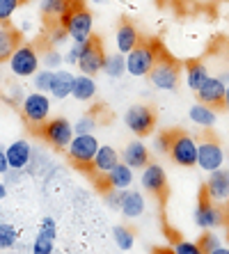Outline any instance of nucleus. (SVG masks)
<instances>
[{
    "mask_svg": "<svg viewBox=\"0 0 229 254\" xmlns=\"http://www.w3.org/2000/svg\"><path fill=\"white\" fill-rule=\"evenodd\" d=\"M160 51L156 42H140L126 55V73L133 78H145L152 73L153 64L158 62Z\"/></svg>",
    "mask_w": 229,
    "mask_h": 254,
    "instance_id": "1",
    "label": "nucleus"
},
{
    "mask_svg": "<svg viewBox=\"0 0 229 254\" xmlns=\"http://www.w3.org/2000/svg\"><path fill=\"white\" fill-rule=\"evenodd\" d=\"M60 25H65V30L69 32L71 42L85 44L87 39H92V30H94V16L89 9H85L82 5H74L65 16L60 18Z\"/></svg>",
    "mask_w": 229,
    "mask_h": 254,
    "instance_id": "2",
    "label": "nucleus"
},
{
    "mask_svg": "<svg viewBox=\"0 0 229 254\" xmlns=\"http://www.w3.org/2000/svg\"><path fill=\"white\" fill-rule=\"evenodd\" d=\"M181 76H183V69L179 66V62L174 58H170V55H160L158 62L153 64L152 73H149V80H152V85L156 89L176 92Z\"/></svg>",
    "mask_w": 229,
    "mask_h": 254,
    "instance_id": "3",
    "label": "nucleus"
},
{
    "mask_svg": "<svg viewBox=\"0 0 229 254\" xmlns=\"http://www.w3.org/2000/svg\"><path fill=\"white\" fill-rule=\"evenodd\" d=\"M197 149H200V142L195 140L193 135L188 133H172V140H170V156L179 167H193L197 165Z\"/></svg>",
    "mask_w": 229,
    "mask_h": 254,
    "instance_id": "4",
    "label": "nucleus"
},
{
    "mask_svg": "<svg viewBox=\"0 0 229 254\" xmlns=\"http://www.w3.org/2000/svg\"><path fill=\"white\" fill-rule=\"evenodd\" d=\"M99 147L101 144L94 137V133H82V135H74V140L67 147V154L78 167H92V160H94Z\"/></svg>",
    "mask_w": 229,
    "mask_h": 254,
    "instance_id": "5",
    "label": "nucleus"
},
{
    "mask_svg": "<svg viewBox=\"0 0 229 254\" xmlns=\"http://www.w3.org/2000/svg\"><path fill=\"white\" fill-rule=\"evenodd\" d=\"M124 124L129 126V130L138 137L149 135L153 128H156V113H153L149 106H142V103H135L126 110L124 115Z\"/></svg>",
    "mask_w": 229,
    "mask_h": 254,
    "instance_id": "6",
    "label": "nucleus"
},
{
    "mask_svg": "<svg viewBox=\"0 0 229 254\" xmlns=\"http://www.w3.org/2000/svg\"><path fill=\"white\" fill-rule=\"evenodd\" d=\"M21 113H23L25 122H30V124H46L48 115H51V99L44 92H32V94L23 96V101H21Z\"/></svg>",
    "mask_w": 229,
    "mask_h": 254,
    "instance_id": "7",
    "label": "nucleus"
},
{
    "mask_svg": "<svg viewBox=\"0 0 229 254\" xmlns=\"http://www.w3.org/2000/svg\"><path fill=\"white\" fill-rule=\"evenodd\" d=\"M39 55H37L35 46H28V44H21L12 53L9 58V69H12L14 76L18 78H28V76H35L39 71Z\"/></svg>",
    "mask_w": 229,
    "mask_h": 254,
    "instance_id": "8",
    "label": "nucleus"
},
{
    "mask_svg": "<svg viewBox=\"0 0 229 254\" xmlns=\"http://www.w3.org/2000/svg\"><path fill=\"white\" fill-rule=\"evenodd\" d=\"M41 135H44V140H46L48 144H53V147H58V149H67L76 133H74V124H71L69 119L53 117L41 126Z\"/></svg>",
    "mask_w": 229,
    "mask_h": 254,
    "instance_id": "9",
    "label": "nucleus"
},
{
    "mask_svg": "<svg viewBox=\"0 0 229 254\" xmlns=\"http://www.w3.org/2000/svg\"><path fill=\"white\" fill-rule=\"evenodd\" d=\"M103 62H106V53H103V46L96 37L87 39L82 44V55L78 60V69L80 73H87V76H94L99 71H103Z\"/></svg>",
    "mask_w": 229,
    "mask_h": 254,
    "instance_id": "10",
    "label": "nucleus"
},
{
    "mask_svg": "<svg viewBox=\"0 0 229 254\" xmlns=\"http://www.w3.org/2000/svg\"><path fill=\"white\" fill-rule=\"evenodd\" d=\"M195 225L202 227L204 231H211V229L223 227L225 225L223 208L218 206V204H213L206 195H202L200 204H197V208H195Z\"/></svg>",
    "mask_w": 229,
    "mask_h": 254,
    "instance_id": "11",
    "label": "nucleus"
},
{
    "mask_svg": "<svg viewBox=\"0 0 229 254\" xmlns=\"http://www.w3.org/2000/svg\"><path fill=\"white\" fill-rule=\"evenodd\" d=\"M225 165V151L223 147L218 144L216 140H204L200 142V149H197V167L204 170L206 174L220 170Z\"/></svg>",
    "mask_w": 229,
    "mask_h": 254,
    "instance_id": "12",
    "label": "nucleus"
},
{
    "mask_svg": "<svg viewBox=\"0 0 229 254\" xmlns=\"http://www.w3.org/2000/svg\"><path fill=\"white\" fill-rule=\"evenodd\" d=\"M225 92H227V83L220 76H209L206 83L197 89V99L200 103H206L211 108H220L225 103Z\"/></svg>",
    "mask_w": 229,
    "mask_h": 254,
    "instance_id": "13",
    "label": "nucleus"
},
{
    "mask_svg": "<svg viewBox=\"0 0 229 254\" xmlns=\"http://www.w3.org/2000/svg\"><path fill=\"white\" fill-rule=\"evenodd\" d=\"M204 195L211 201H227L229 199V170L220 167V170L211 172L204 184Z\"/></svg>",
    "mask_w": 229,
    "mask_h": 254,
    "instance_id": "14",
    "label": "nucleus"
},
{
    "mask_svg": "<svg viewBox=\"0 0 229 254\" xmlns=\"http://www.w3.org/2000/svg\"><path fill=\"white\" fill-rule=\"evenodd\" d=\"M140 184L142 188L152 192L153 197H163L165 190H167V177H165V170L156 163H149L145 170H142V177H140Z\"/></svg>",
    "mask_w": 229,
    "mask_h": 254,
    "instance_id": "15",
    "label": "nucleus"
},
{
    "mask_svg": "<svg viewBox=\"0 0 229 254\" xmlns=\"http://www.w3.org/2000/svg\"><path fill=\"white\" fill-rule=\"evenodd\" d=\"M133 167H129L126 163H117L108 172L103 181H99V186L103 190H129L133 184Z\"/></svg>",
    "mask_w": 229,
    "mask_h": 254,
    "instance_id": "16",
    "label": "nucleus"
},
{
    "mask_svg": "<svg viewBox=\"0 0 229 254\" xmlns=\"http://www.w3.org/2000/svg\"><path fill=\"white\" fill-rule=\"evenodd\" d=\"M149 158H152V156H149V149L142 140L129 142L122 154V163H126V165L133 167V170H145V167L149 165Z\"/></svg>",
    "mask_w": 229,
    "mask_h": 254,
    "instance_id": "17",
    "label": "nucleus"
},
{
    "mask_svg": "<svg viewBox=\"0 0 229 254\" xmlns=\"http://www.w3.org/2000/svg\"><path fill=\"white\" fill-rule=\"evenodd\" d=\"M140 32L131 21H122L117 28V35H115V44H117V51L122 55H129L138 44H140Z\"/></svg>",
    "mask_w": 229,
    "mask_h": 254,
    "instance_id": "18",
    "label": "nucleus"
},
{
    "mask_svg": "<svg viewBox=\"0 0 229 254\" xmlns=\"http://www.w3.org/2000/svg\"><path fill=\"white\" fill-rule=\"evenodd\" d=\"M117 163H119L117 149L110 147V144H101L99 151H96V156H94V160H92V167H89V170L94 172V174H99V177H106L108 172L117 165Z\"/></svg>",
    "mask_w": 229,
    "mask_h": 254,
    "instance_id": "19",
    "label": "nucleus"
},
{
    "mask_svg": "<svg viewBox=\"0 0 229 254\" xmlns=\"http://www.w3.org/2000/svg\"><path fill=\"white\" fill-rule=\"evenodd\" d=\"M5 154L9 170H25L30 163V156H32V149H30V144L25 140H16L5 149Z\"/></svg>",
    "mask_w": 229,
    "mask_h": 254,
    "instance_id": "20",
    "label": "nucleus"
},
{
    "mask_svg": "<svg viewBox=\"0 0 229 254\" xmlns=\"http://www.w3.org/2000/svg\"><path fill=\"white\" fill-rule=\"evenodd\" d=\"M53 245H55V222L53 218H46L41 222V229L35 238L32 254H53Z\"/></svg>",
    "mask_w": 229,
    "mask_h": 254,
    "instance_id": "21",
    "label": "nucleus"
},
{
    "mask_svg": "<svg viewBox=\"0 0 229 254\" xmlns=\"http://www.w3.org/2000/svg\"><path fill=\"white\" fill-rule=\"evenodd\" d=\"M209 76H211V73H209V66H206L202 60H190V62H186V66H183L186 85H188L193 92H197V89L206 83V78Z\"/></svg>",
    "mask_w": 229,
    "mask_h": 254,
    "instance_id": "22",
    "label": "nucleus"
},
{
    "mask_svg": "<svg viewBox=\"0 0 229 254\" xmlns=\"http://www.w3.org/2000/svg\"><path fill=\"white\" fill-rule=\"evenodd\" d=\"M147 208V201H145V195L138 192V190H126V195H124V201H122V215L129 220H135L140 218L142 213Z\"/></svg>",
    "mask_w": 229,
    "mask_h": 254,
    "instance_id": "23",
    "label": "nucleus"
},
{
    "mask_svg": "<svg viewBox=\"0 0 229 254\" xmlns=\"http://www.w3.org/2000/svg\"><path fill=\"white\" fill-rule=\"evenodd\" d=\"M74 80L76 76L67 69H55L53 71V85H51V94L55 99H67L74 92Z\"/></svg>",
    "mask_w": 229,
    "mask_h": 254,
    "instance_id": "24",
    "label": "nucleus"
},
{
    "mask_svg": "<svg viewBox=\"0 0 229 254\" xmlns=\"http://www.w3.org/2000/svg\"><path fill=\"white\" fill-rule=\"evenodd\" d=\"M188 117L193 124L202 126V128H211V126H216L218 122V115H216V108L211 106H206V103H195V106H190L188 110Z\"/></svg>",
    "mask_w": 229,
    "mask_h": 254,
    "instance_id": "25",
    "label": "nucleus"
},
{
    "mask_svg": "<svg viewBox=\"0 0 229 254\" xmlns=\"http://www.w3.org/2000/svg\"><path fill=\"white\" fill-rule=\"evenodd\" d=\"M71 96H74L76 101H92V99H94V96H96L94 76H87V73H80V76H76Z\"/></svg>",
    "mask_w": 229,
    "mask_h": 254,
    "instance_id": "26",
    "label": "nucleus"
},
{
    "mask_svg": "<svg viewBox=\"0 0 229 254\" xmlns=\"http://www.w3.org/2000/svg\"><path fill=\"white\" fill-rule=\"evenodd\" d=\"M74 5H78L76 0H41L39 9L48 18H62Z\"/></svg>",
    "mask_w": 229,
    "mask_h": 254,
    "instance_id": "27",
    "label": "nucleus"
},
{
    "mask_svg": "<svg viewBox=\"0 0 229 254\" xmlns=\"http://www.w3.org/2000/svg\"><path fill=\"white\" fill-rule=\"evenodd\" d=\"M18 48V37L16 32L7 28H0V62H9L12 53Z\"/></svg>",
    "mask_w": 229,
    "mask_h": 254,
    "instance_id": "28",
    "label": "nucleus"
},
{
    "mask_svg": "<svg viewBox=\"0 0 229 254\" xmlns=\"http://www.w3.org/2000/svg\"><path fill=\"white\" fill-rule=\"evenodd\" d=\"M126 71V55L115 53V55H106V62H103V73L110 78H119Z\"/></svg>",
    "mask_w": 229,
    "mask_h": 254,
    "instance_id": "29",
    "label": "nucleus"
},
{
    "mask_svg": "<svg viewBox=\"0 0 229 254\" xmlns=\"http://www.w3.org/2000/svg\"><path fill=\"white\" fill-rule=\"evenodd\" d=\"M112 238H115V243H117L119 250H131L135 245V231L131 229V227L126 225H117L115 229H112Z\"/></svg>",
    "mask_w": 229,
    "mask_h": 254,
    "instance_id": "30",
    "label": "nucleus"
},
{
    "mask_svg": "<svg viewBox=\"0 0 229 254\" xmlns=\"http://www.w3.org/2000/svg\"><path fill=\"white\" fill-rule=\"evenodd\" d=\"M16 227L9 222H0V250H9L16 245Z\"/></svg>",
    "mask_w": 229,
    "mask_h": 254,
    "instance_id": "31",
    "label": "nucleus"
},
{
    "mask_svg": "<svg viewBox=\"0 0 229 254\" xmlns=\"http://www.w3.org/2000/svg\"><path fill=\"white\" fill-rule=\"evenodd\" d=\"M32 83H35L37 92H51V85H53V71L51 69H39L32 76Z\"/></svg>",
    "mask_w": 229,
    "mask_h": 254,
    "instance_id": "32",
    "label": "nucleus"
},
{
    "mask_svg": "<svg viewBox=\"0 0 229 254\" xmlns=\"http://www.w3.org/2000/svg\"><path fill=\"white\" fill-rule=\"evenodd\" d=\"M172 254H204V250L200 248V243L176 241L174 245H172Z\"/></svg>",
    "mask_w": 229,
    "mask_h": 254,
    "instance_id": "33",
    "label": "nucleus"
},
{
    "mask_svg": "<svg viewBox=\"0 0 229 254\" xmlns=\"http://www.w3.org/2000/svg\"><path fill=\"white\" fill-rule=\"evenodd\" d=\"M197 243H200V248L204 250V254H206V252H211V250L220 248V245H223V238L218 236V234H213V229H211V231H204Z\"/></svg>",
    "mask_w": 229,
    "mask_h": 254,
    "instance_id": "34",
    "label": "nucleus"
},
{
    "mask_svg": "<svg viewBox=\"0 0 229 254\" xmlns=\"http://www.w3.org/2000/svg\"><path fill=\"white\" fill-rule=\"evenodd\" d=\"M21 0H0V23H7L16 14Z\"/></svg>",
    "mask_w": 229,
    "mask_h": 254,
    "instance_id": "35",
    "label": "nucleus"
},
{
    "mask_svg": "<svg viewBox=\"0 0 229 254\" xmlns=\"http://www.w3.org/2000/svg\"><path fill=\"white\" fill-rule=\"evenodd\" d=\"M96 128V119L92 117V115H85V117H80L74 124V133L76 135H82V133H92V130Z\"/></svg>",
    "mask_w": 229,
    "mask_h": 254,
    "instance_id": "36",
    "label": "nucleus"
},
{
    "mask_svg": "<svg viewBox=\"0 0 229 254\" xmlns=\"http://www.w3.org/2000/svg\"><path fill=\"white\" fill-rule=\"evenodd\" d=\"M41 64H44V69H60V64H62V55L58 53V51H48L44 58H41Z\"/></svg>",
    "mask_w": 229,
    "mask_h": 254,
    "instance_id": "37",
    "label": "nucleus"
},
{
    "mask_svg": "<svg viewBox=\"0 0 229 254\" xmlns=\"http://www.w3.org/2000/svg\"><path fill=\"white\" fill-rule=\"evenodd\" d=\"M124 195H126V190H106V199L112 208H122Z\"/></svg>",
    "mask_w": 229,
    "mask_h": 254,
    "instance_id": "38",
    "label": "nucleus"
},
{
    "mask_svg": "<svg viewBox=\"0 0 229 254\" xmlns=\"http://www.w3.org/2000/svg\"><path fill=\"white\" fill-rule=\"evenodd\" d=\"M170 140H172V133H160V135L156 137V142H153L156 151H160V154H167V151H170Z\"/></svg>",
    "mask_w": 229,
    "mask_h": 254,
    "instance_id": "39",
    "label": "nucleus"
},
{
    "mask_svg": "<svg viewBox=\"0 0 229 254\" xmlns=\"http://www.w3.org/2000/svg\"><path fill=\"white\" fill-rule=\"evenodd\" d=\"M80 55H82V44L74 42V44H71V48H69V53L65 55V60L69 62V64H78V60H80Z\"/></svg>",
    "mask_w": 229,
    "mask_h": 254,
    "instance_id": "40",
    "label": "nucleus"
},
{
    "mask_svg": "<svg viewBox=\"0 0 229 254\" xmlns=\"http://www.w3.org/2000/svg\"><path fill=\"white\" fill-rule=\"evenodd\" d=\"M69 39V32L65 30V25H60V28L53 30V35H51V42L53 44H65Z\"/></svg>",
    "mask_w": 229,
    "mask_h": 254,
    "instance_id": "41",
    "label": "nucleus"
},
{
    "mask_svg": "<svg viewBox=\"0 0 229 254\" xmlns=\"http://www.w3.org/2000/svg\"><path fill=\"white\" fill-rule=\"evenodd\" d=\"M9 172V163H7V154L0 151V174H7Z\"/></svg>",
    "mask_w": 229,
    "mask_h": 254,
    "instance_id": "42",
    "label": "nucleus"
},
{
    "mask_svg": "<svg viewBox=\"0 0 229 254\" xmlns=\"http://www.w3.org/2000/svg\"><path fill=\"white\" fill-rule=\"evenodd\" d=\"M206 254H229V248L227 245H220V248L211 250V252H206Z\"/></svg>",
    "mask_w": 229,
    "mask_h": 254,
    "instance_id": "43",
    "label": "nucleus"
},
{
    "mask_svg": "<svg viewBox=\"0 0 229 254\" xmlns=\"http://www.w3.org/2000/svg\"><path fill=\"white\" fill-rule=\"evenodd\" d=\"M223 106H225V110L229 113V85H227V92H225V103Z\"/></svg>",
    "mask_w": 229,
    "mask_h": 254,
    "instance_id": "44",
    "label": "nucleus"
},
{
    "mask_svg": "<svg viewBox=\"0 0 229 254\" xmlns=\"http://www.w3.org/2000/svg\"><path fill=\"white\" fill-rule=\"evenodd\" d=\"M5 197H7V188H5V184L0 181V199H5Z\"/></svg>",
    "mask_w": 229,
    "mask_h": 254,
    "instance_id": "45",
    "label": "nucleus"
},
{
    "mask_svg": "<svg viewBox=\"0 0 229 254\" xmlns=\"http://www.w3.org/2000/svg\"><path fill=\"white\" fill-rule=\"evenodd\" d=\"M92 2H96V5H101V2H106V0H92Z\"/></svg>",
    "mask_w": 229,
    "mask_h": 254,
    "instance_id": "46",
    "label": "nucleus"
}]
</instances>
